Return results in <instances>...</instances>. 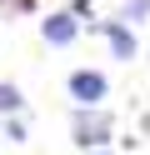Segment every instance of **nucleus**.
Returning a JSON list of instances; mask_svg holds the SVG:
<instances>
[{"instance_id":"obj_4","label":"nucleus","mask_w":150,"mask_h":155,"mask_svg":"<svg viewBox=\"0 0 150 155\" xmlns=\"http://www.w3.org/2000/svg\"><path fill=\"white\" fill-rule=\"evenodd\" d=\"M80 25H85V20H80L75 10H55L50 20H40V35H45V45H70L80 35Z\"/></svg>"},{"instance_id":"obj_1","label":"nucleus","mask_w":150,"mask_h":155,"mask_svg":"<svg viewBox=\"0 0 150 155\" xmlns=\"http://www.w3.org/2000/svg\"><path fill=\"white\" fill-rule=\"evenodd\" d=\"M110 135H115V120H110L105 105H75V110H70V140H75L80 150L105 145Z\"/></svg>"},{"instance_id":"obj_2","label":"nucleus","mask_w":150,"mask_h":155,"mask_svg":"<svg viewBox=\"0 0 150 155\" xmlns=\"http://www.w3.org/2000/svg\"><path fill=\"white\" fill-rule=\"evenodd\" d=\"M65 90H70V100H75V105H105L110 80H105V70L80 65V70H70V75H65Z\"/></svg>"},{"instance_id":"obj_5","label":"nucleus","mask_w":150,"mask_h":155,"mask_svg":"<svg viewBox=\"0 0 150 155\" xmlns=\"http://www.w3.org/2000/svg\"><path fill=\"white\" fill-rule=\"evenodd\" d=\"M20 110H25V95H20V85L0 80V120H5V115H20Z\"/></svg>"},{"instance_id":"obj_8","label":"nucleus","mask_w":150,"mask_h":155,"mask_svg":"<svg viewBox=\"0 0 150 155\" xmlns=\"http://www.w3.org/2000/svg\"><path fill=\"white\" fill-rule=\"evenodd\" d=\"M0 10H10V15H30V10H35V0H0Z\"/></svg>"},{"instance_id":"obj_7","label":"nucleus","mask_w":150,"mask_h":155,"mask_svg":"<svg viewBox=\"0 0 150 155\" xmlns=\"http://www.w3.org/2000/svg\"><path fill=\"white\" fill-rule=\"evenodd\" d=\"M5 140L10 145H25L30 135H25V120H20V115H5Z\"/></svg>"},{"instance_id":"obj_6","label":"nucleus","mask_w":150,"mask_h":155,"mask_svg":"<svg viewBox=\"0 0 150 155\" xmlns=\"http://www.w3.org/2000/svg\"><path fill=\"white\" fill-rule=\"evenodd\" d=\"M145 10H150V0H125L120 20H125V25H140V20H145Z\"/></svg>"},{"instance_id":"obj_10","label":"nucleus","mask_w":150,"mask_h":155,"mask_svg":"<svg viewBox=\"0 0 150 155\" xmlns=\"http://www.w3.org/2000/svg\"><path fill=\"white\" fill-rule=\"evenodd\" d=\"M80 155H110V150H105V145H90V150H80Z\"/></svg>"},{"instance_id":"obj_9","label":"nucleus","mask_w":150,"mask_h":155,"mask_svg":"<svg viewBox=\"0 0 150 155\" xmlns=\"http://www.w3.org/2000/svg\"><path fill=\"white\" fill-rule=\"evenodd\" d=\"M70 10H75L80 20H95V15H90V0H70Z\"/></svg>"},{"instance_id":"obj_3","label":"nucleus","mask_w":150,"mask_h":155,"mask_svg":"<svg viewBox=\"0 0 150 155\" xmlns=\"http://www.w3.org/2000/svg\"><path fill=\"white\" fill-rule=\"evenodd\" d=\"M90 30H95V35H105V45H110V55H115V60H135V55H140V40H135V25H125V20H120V15H115V20H90Z\"/></svg>"}]
</instances>
